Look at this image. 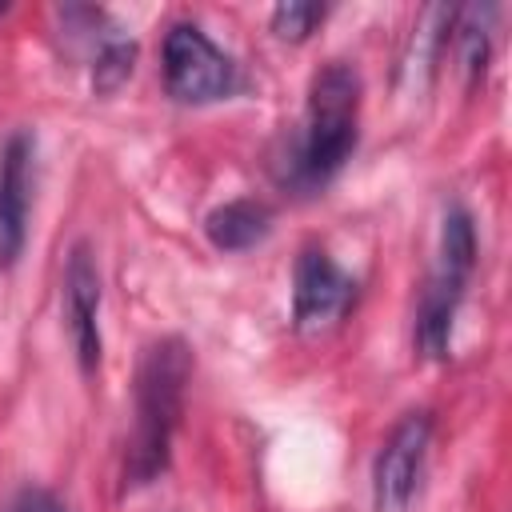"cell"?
Segmentation results:
<instances>
[{
	"instance_id": "cell-1",
	"label": "cell",
	"mask_w": 512,
	"mask_h": 512,
	"mask_svg": "<svg viewBox=\"0 0 512 512\" xmlns=\"http://www.w3.org/2000/svg\"><path fill=\"white\" fill-rule=\"evenodd\" d=\"M188 372H192V356H188L184 340H176V336L156 340L140 360L136 420H132V440H128V460H124V480L132 488L152 484L168 468V448H172V432L180 424Z\"/></svg>"
},
{
	"instance_id": "cell-2",
	"label": "cell",
	"mask_w": 512,
	"mask_h": 512,
	"mask_svg": "<svg viewBox=\"0 0 512 512\" xmlns=\"http://www.w3.org/2000/svg\"><path fill=\"white\" fill-rule=\"evenodd\" d=\"M360 116V76L348 64H324L312 76L304 128L292 148L288 180L296 188H324L356 148Z\"/></svg>"
},
{
	"instance_id": "cell-3",
	"label": "cell",
	"mask_w": 512,
	"mask_h": 512,
	"mask_svg": "<svg viewBox=\"0 0 512 512\" xmlns=\"http://www.w3.org/2000/svg\"><path fill=\"white\" fill-rule=\"evenodd\" d=\"M472 264H476L472 216L464 208H448L444 228H440V260H436V272H432V280L420 296V312H416V344L432 360H440L448 352L452 320H456V308L464 300V284L472 276Z\"/></svg>"
},
{
	"instance_id": "cell-4",
	"label": "cell",
	"mask_w": 512,
	"mask_h": 512,
	"mask_svg": "<svg viewBox=\"0 0 512 512\" xmlns=\"http://www.w3.org/2000/svg\"><path fill=\"white\" fill-rule=\"evenodd\" d=\"M164 88L184 104H208L236 88V64L196 24H176L164 36Z\"/></svg>"
},
{
	"instance_id": "cell-5",
	"label": "cell",
	"mask_w": 512,
	"mask_h": 512,
	"mask_svg": "<svg viewBox=\"0 0 512 512\" xmlns=\"http://www.w3.org/2000/svg\"><path fill=\"white\" fill-rule=\"evenodd\" d=\"M428 440H432V416L428 412H408L388 440L376 452L372 464V500L380 512H400L424 472V456H428Z\"/></svg>"
},
{
	"instance_id": "cell-6",
	"label": "cell",
	"mask_w": 512,
	"mask_h": 512,
	"mask_svg": "<svg viewBox=\"0 0 512 512\" xmlns=\"http://www.w3.org/2000/svg\"><path fill=\"white\" fill-rule=\"evenodd\" d=\"M356 300V280L336 268V260L320 248H304L292 272V324L300 332H320L344 320Z\"/></svg>"
},
{
	"instance_id": "cell-7",
	"label": "cell",
	"mask_w": 512,
	"mask_h": 512,
	"mask_svg": "<svg viewBox=\"0 0 512 512\" xmlns=\"http://www.w3.org/2000/svg\"><path fill=\"white\" fill-rule=\"evenodd\" d=\"M64 320L80 368L92 372L100 364L104 340H100V272L88 244H76L64 268Z\"/></svg>"
},
{
	"instance_id": "cell-8",
	"label": "cell",
	"mask_w": 512,
	"mask_h": 512,
	"mask_svg": "<svg viewBox=\"0 0 512 512\" xmlns=\"http://www.w3.org/2000/svg\"><path fill=\"white\" fill-rule=\"evenodd\" d=\"M32 204V136L12 132L0 148V268H12L24 252Z\"/></svg>"
},
{
	"instance_id": "cell-9",
	"label": "cell",
	"mask_w": 512,
	"mask_h": 512,
	"mask_svg": "<svg viewBox=\"0 0 512 512\" xmlns=\"http://www.w3.org/2000/svg\"><path fill=\"white\" fill-rule=\"evenodd\" d=\"M204 232H208V240L216 248L244 252V248H256L272 232V212L260 200H228V204L208 212Z\"/></svg>"
},
{
	"instance_id": "cell-10",
	"label": "cell",
	"mask_w": 512,
	"mask_h": 512,
	"mask_svg": "<svg viewBox=\"0 0 512 512\" xmlns=\"http://www.w3.org/2000/svg\"><path fill=\"white\" fill-rule=\"evenodd\" d=\"M320 20H324L320 4H280V8H272V32L280 40H304Z\"/></svg>"
},
{
	"instance_id": "cell-11",
	"label": "cell",
	"mask_w": 512,
	"mask_h": 512,
	"mask_svg": "<svg viewBox=\"0 0 512 512\" xmlns=\"http://www.w3.org/2000/svg\"><path fill=\"white\" fill-rule=\"evenodd\" d=\"M460 60H464L468 76H480L484 72V60H488V28L480 24V8H468L464 12V24H460Z\"/></svg>"
},
{
	"instance_id": "cell-12",
	"label": "cell",
	"mask_w": 512,
	"mask_h": 512,
	"mask_svg": "<svg viewBox=\"0 0 512 512\" xmlns=\"http://www.w3.org/2000/svg\"><path fill=\"white\" fill-rule=\"evenodd\" d=\"M12 512H64V508H60L56 496H48L40 488H28V492H20V500H16Z\"/></svg>"
},
{
	"instance_id": "cell-13",
	"label": "cell",
	"mask_w": 512,
	"mask_h": 512,
	"mask_svg": "<svg viewBox=\"0 0 512 512\" xmlns=\"http://www.w3.org/2000/svg\"><path fill=\"white\" fill-rule=\"evenodd\" d=\"M4 12H8V4H0V16H4Z\"/></svg>"
}]
</instances>
